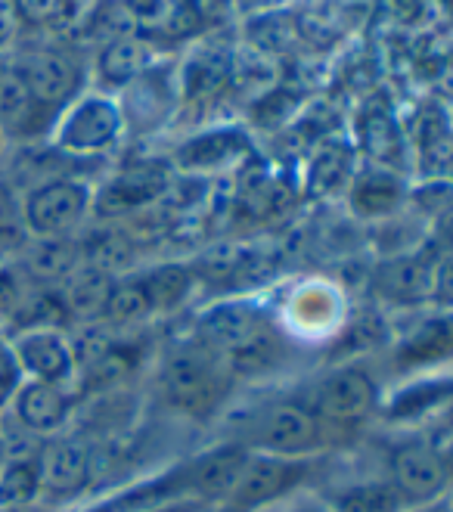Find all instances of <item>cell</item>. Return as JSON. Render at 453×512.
<instances>
[{
    "label": "cell",
    "mask_w": 453,
    "mask_h": 512,
    "mask_svg": "<svg viewBox=\"0 0 453 512\" xmlns=\"http://www.w3.org/2000/svg\"><path fill=\"white\" fill-rule=\"evenodd\" d=\"M438 255L441 252L432 243H422L398 255H382L376 264H370L367 289L379 301V308L404 314L429 311Z\"/></svg>",
    "instance_id": "obj_7"
},
{
    "label": "cell",
    "mask_w": 453,
    "mask_h": 512,
    "mask_svg": "<svg viewBox=\"0 0 453 512\" xmlns=\"http://www.w3.org/2000/svg\"><path fill=\"white\" fill-rule=\"evenodd\" d=\"M28 243H32V233L22 212V190L4 180L0 184V258L16 261Z\"/></svg>",
    "instance_id": "obj_31"
},
{
    "label": "cell",
    "mask_w": 453,
    "mask_h": 512,
    "mask_svg": "<svg viewBox=\"0 0 453 512\" xmlns=\"http://www.w3.org/2000/svg\"><path fill=\"white\" fill-rule=\"evenodd\" d=\"M298 38V22L289 19L286 13H267L261 19L252 22L249 41L255 47V53H283L295 44Z\"/></svg>",
    "instance_id": "obj_33"
},
{
    "label": "cell",
    "mask_w": 453,
    "mask_h": 512,
    "mask_svg": "<svg viewBox=\"0 0 453 512\" xmlns=\"http://www.w3.org/2000/svg\"><path fill=\"white\" fill-rule=\"evenodd\" d=\"M404 512H447V506H444V500H441V503H429V506H410V509H404Z\"/></svg>",
    "instance_id": "obj_40"
},
{
    "label": "cell",
    "mask_w": 453,
    "mask_h": 512,
    "mask_svg": "<svg viewBox=\"0 0 453 512\" xmlns=\"http://www.w3.org/2000/svg\"><path fill=\"white\" fill-rule=\"evenodd\" d=\"M404 131H407L410 153L416 159H422V156H429L435 146H441L453 134V115L447 112V106L441 100L432 97V100L416 106L410 125Z\"/></svg>",
    "instance_id": "obj_29"
},
{
    "label": "cell",
    "mask_w": 453,
    "mask_h": 512,
    "mask_svg": "<svg viewBox=\"0 0 453 512\" xmlns=\"http://www.w3.org/2000/svg\"><path fill=\"white\" fill-rule=\"evenodd\" d=\"M199 512H218V509H199Z\"/></svg>",
    "instance_id": "obj_44"
},
{
    "label": "cell",
    "mask_w": 453,
    "mask_h": 512,
    "mask_svg": "<svg viewBox=\"0 0 453 512\" xmlns=\"http://www.w3.org/2000/svg\"><path fill=\"white\" fill-rule=\"evenodd\" d=\"M354 149L364 156L367 165H382L391 171H407L410 162V143L404 122L395 115L391 103L382 94H373L364 100L354 118Z\"/></svg>",
    "instance_id": "obj_15"
},
{
    "label": "cell",
    "mask_w": 453,
    "mask_h": 512,
    "mask_svg": "<svg viewBox=\"0 0 453 512\" xmlns=\"http://www.w3.org/2000/svg\"><path fill=\"white\" fill-rule=\"evenodd\" d=\"M78 401H81V395L69 385L25 379L13 395L7 413L16 419L19 426H25L32 435L47 441L53 435H63L72 429L75 413H78Z\"/></svg>",
    "instance_id": "obj_17"
},
{
    "label": "cell",
    "mask_w": 453,
    "mask_h": 512,
    "mask_svg": "<svg viewBox=\"0 0 453 512\" xmlns=\"http://www.w3.org/2000/svg\"><path fill=\"white\" fill-rule=\"evenodd\" d=\"M388 348L398 373H444V367L453 364V311H432L419 317Z\"/></svg>",
    "instance_id": "obj_16"
},
{
    "label": "cell",
    "mask_w": 453,
    "mask_h": 512,
    "mask_svg": "<svg viewBox=\"0 0 453 512\" xmlns=\"http://www.w3.org/2000/svg\"><path fill=\"white\" fill-rule=\"evenodd\" d=\"M0 333H7V329H4V323H0Z\"/></svg>",
    "instance_id": "obj_45"
},
{
    "label": "cell",
    "mask_w": 453,
    "mask_h": 512,
    "mask_svg": "<svg viewBox=\"0 0 453 512\" xmlns=\"http://www.w3.org/2000/svg\"><path fill=\"white\" fill-rule=\"evenodd\" d=\"M432 311H453V246L444 249L435 261Z\"/></svg>",
    "instance_id": "obj_36"
},
{
    "label": "cell",
    "mask_w": 453,
    "mask_h": 512,
    "mask_svg": "<svg viewBox=\"0 0 453 512\" xmlns=\"http://www.w3.org/2000/svg\"><path fill=\"white\" fill-rule=\"evenodd\" d=\"M7 339L25 379L69 385L78 391V360H75L69 329L63 326L10 329Z\"/></svg>",
    "instance_id": "obj_14"
},
{
    "label": "cell",
    "mask_w": 453,
    "mask_h": 512,
    "mask_svg": "<svg viewBox=\"0 0 453 512\" xmlns=\"http://www.w3.org/2000/svg\"><path fill=\"white\" fill-rule=\"evenodd\" d=\"M84 261L78 236H32L16 258L19 274L35 289H56Z\"/></svg>",
    "instance_id": "obj_22"
},
{
    "label": "cell",
    "mask_w": 453,
    "mask_h": 512,
    "mask_svg": "<svg viewBox=\"0 0 453 512\" xmlns=\"http://www.w3.org/2000/svg\"><path fill=\"white\" fill-rule=\"evenodd\" d=\"M311 475H314V460H295V457H277V454L252 450L224 509H233V512L274 509L292 500L305 488V481Z\"/></svg>",
    "instance_id": "obj_9"
},
{
    "label": "cell",
    "mask_w": 453,
    "mask_h": 512,
    "mask_svg": "<svg viewBox=\"0 0 453 512\" xmlns=\"http://www.w3.org/2000/svg\"><path fill=\"white\" fill-rule=\"evenodd\" d=\"M385 478L398 491L404 506H429L441 503L450 494V478L441 460V447L429 438L410 435L391 447Z\"/></svg>",
    "instance_id": "obj_11"
},
{
    "label": "cell",
    "mask_w": 453,
    "mask_h": 512,
    "mask_svg": "<svg viewBox=\"0 0 453 512\" xmlns=\"http://www.w3.org/2000/svg\"><path fill=\"white\" fill-rule=\"evenodd\" d=\"M22 382H25V376L16 364L10 339H7V333H0V413L10 407V401H13V395L19 391Z\"/></svg>",
    "instance_id": "obj_35"
},
{
    "label": "cell",
    "mask_w": 453,
    "mask_h": 512,
    "mask_svg": "<svg viewBox=\"0 0 453 512\" xmlns=\"http://www.w3.org/2000/svg\"><path fill=\"white\" fill-rule=\"evenodd\" d=\"M348 317H351V305L345 286L326 277H308L295 283L283 298L280 314H274L277 326L289 336L292 345H323V348L336 342Z\"/></svg>",
    "instance_id": "obj_4"
},
{
    "label": "cell",
    "mask_w": 453,
    "mask_h": 512,
    "mask_svg": "<svg viewBox=\"0 0 453 512\" xmlns=\"http://www.w3.org/2000/svg\"><path fill=\"white\" fill-rule=\"evenodd\" d=\"M0 466H4V454H0Z\"/></svg>",
    "instance_id": "obj_46"
},
{
    "label": "cell",
    "mask_w": 453,
    "mask_h": 512,
    "mask_svg": "<svg viewBox=\"0 0 453 512\" xmlns=\"http://www.w3.org/2000/svg\"><path fill=\"white\" fill-rule=\"evenodd\" d=\"M357 149L342 137H323L314 143L308 171H305V190L314 199H329L348 190L351 177L357 171Z\"/></svg>",
    "instance_id": "obj_24"
},
{
    "label": "cell",
    "mask_w": 453,
    "mask_h": 512,
    "mask_svg": "<svg viewBox=\"0 0 453 512\" xmlns=\"http://www.w3.org/2000/svg\"><path fill=\"white\" fill-rule=\"evenodd\" d=\"M444 506H447V512H453V491H450V494L444 497Z\"/></svg>",
    "instance_id": "obj_42"
},
{
    "label": "cell",
    "mask_w": 453,
    "mask_h": 512,
    "mask_svg": "<svg viewBox=\"0 0 453 512\" xmlns=\"http://www.w3.org/2000/svg\"><path fill=\"white\" fill-rule=\"evenodd\" d=\"M432 87H435V100H441L444 106L453 103V50L438 59L435 75H432Z\"/></svg>",
    "instance_id": "obj_37"
},
{
    "label": "cell",
    "mask_w": 453,
    "mask_h": 512,
    "mask_svg": "<svg viewBox=\"0 0 453 512\" xmlns=\"http://www.w3.org/2000/svg\"><path fill=\"white\" fill-rule=\"evenodd\" d=\"M286 512H332V506H329V500H320V497H314V500H289V509Z\"/></svg>",
    "instance_id": "obj_38"
},
{
    "label": "cell",
    "mask_w": 453,
    "mask_h": 512,
    "mask_svg": "<svg viewBox=\"0 0 453 512\" xmlns=\"http://www.w3.org/2000/svg\"><path fill=\"white\" fill-rule=\"evenodd\" d=\"M10 69L19 75L32 100L53 118L75 94H81V69L75 56L59 47H28L10 53Z\"/></svg>",
    "instance_id": "obj_13"
},
{
    "label": "cell",
    "mask_w": 453,
    "mask_h": 512,
    "mask_svg": "<svg viewBox=\"0 0 453 512\" xmlns=\"http://www.w3.org/2000/svg\"><path fill=\"white\" fill-rule=\"evenodd\" d=\"M0 506H41L38 457L10 460L0 466Z\"/></svg>",
    "instance_id": "obj_32"
},
{
    "label": "cell",
    "mask_w": 453,
    "mask_h": 512,
    "mask_svg": "<svg viewBox=\"0 0 453 512\" xmlns=\"http://www.w3.org/2000/svg\"><path fill=\"white\" fill-rule=\"evenodd\" d=\"M292 348L295 345L289 342V336L274 320L267 329H261L258 336H252L249 342L221 354V360H224L233 385H239V382H264L270 376H277L289 364Z\"/></svg>",
    "instance_id": "obj_21"
},
{
    "label": "cell",
    "mask_w": 453,
    "mask_h": 512,
    "mask_svg": "<svg viewBox=\"0 0 453 512\" xmlns=\"http://www.w3.org/2000/svg\"><path fill=\"white\" fill-rule=\"evenodd\" d=\"M134 274L146 292L153 317H171L177 311H184L199 286L193 261H162V264H149L143 270H134Z\"/></svg>",
    "instance_id": "obj_25"
},
{
    "label": "cell",
    "mask_w": 453,
    "mask_h": 512,
    "mask_svg": "<svg viewBox=\"0 0 453 512\" xmlns=\"http://www.w3.org/2000/svg\"><path fill=\"white\" fill-rule=\"evenodd\" d=\"M38 472H41V503L59 506L78 500L97 481L90 441L75 429L47 438L38 454Z\"/></svg>",
    "instance_id": "obj_12"
},
{
    "label": "cell",
    "mask_w": 453,
    "mask_h": 512,
    "mask_svg": "<svg viewBox=\"0 0 453 512\" xmlns=\"http://www.w3.org/2000/svg\"><path fill=\"white\" fill-rule=\"evenodd\" d=\"M115 277L106 274V270L94 267L81 261L72 274L56 286L59 298H63V308L69 314V323H90V320H100L103 308H106V298L112 289Z\"/></svg>",
    "instance_id": "obj_26"
},
{
    "label": "cell",
    "mask_w": 453,
    "mask_h": 512,
    "mask_svg": "<svg viewBox=\"0 0 453 512\" xmlns=\"http://www.w3.org/2000/svg\"><path fill=\"white\" fill-rule=\"evenodd\" d=\"M236 441H243L249 450H261V454L314 460L329 444V429L305 401L283 398L252 413L249 426L243 429V435H236Z\"/></svg>",
    "instance_id": "obj_5"
},
{
    "label": "cell",
    "mask_w": 453,
    "mask_h": 512,
    "mask_svg": "<svg viewBox=\"0 0 453 512\" xmlns=\"http://www.w3.org/2000/svg\"><path fill=\"white\" fill-rule=\"evenodd\" d=\"M274 323V311L252 295H227L193 314L187 336L218 357L249 342Z\"/></svg>",
    "instance_id": "obj_10"
},
{
    "label": "cell",
    "mask_w": 453,
    "mask_h": 512,
    "mask_svg": "<svg viewBox=\"0 0 453 512\" xmlns=\"http://www.w3.org/2000/svg\"><path fill=\"white\" fill-rule=\"evenodd\" d=\"M168 190L171 171L165 168V162H134L97 190L94 208L106 212V218H122L159 202Z\"/></svg>",
    "instance_id": "obj_18"
},
{
    "label": "cell",
    "mask_w": 453,
    "mask_h": 512,
    "mask_svg": "<svg viewBox=\"0 0 453 512\" xmlns=\"http://www.w3.org/2000/svg\"><path fill=\"white\" fill-rule=\"evenodd\" d=\"M249 454L252 450L243 441L224 438L180 463L165 481V488H171V497H187L211 509H224L246 469Z\"/></svg>",
    "instance_id": "obj_8"
},
{
    "label": "cell",
    "mask_w": 453,
    "mask_h": 512,
    "mask_svg": "<svg viewBox=\"0 0 453 512\" xmlns=\"http://www.w3.org/2000/svg\"><path fill=\"white\" fill-rule=\"evenodd\" d=\"M125 134L128 128L118 97L100 87H84L53 118L47 143L72 159H97L112 153Z\"/></svg>",
    "instance_id": "obj_2"
},
{
    "label": "cell",
    "mask_w": 453,
    "mask_h": 512,
    "mask_svg": "<svg viewBox=\"0 0 453 512\" xmlns=\"http://www.w3.org/2000/svg\"><path fill=\"white\" fill-rule=\"evenodd\" d=\"M100 320L106 326L118 329V333H137V329H143L149 320H156L153 308H149V301H146V292H143V286L137 280V274L115 277Z\"/></svg>",
    "instance_id": "obj_28"
},
{
    "label": "cell",
    "mask_w": 453,
    "mask_h": 512,
    "mask_svg": "<svg viewBox=\"0 0 453 512\" xmlns=\"http://www.w3.org/2000/svg\"><path fill=\"white\" fill-rule=\"evenodd\" d=\"M407 193L410 184L401 171H391L382 165H360L345 190V199L351 215L373 227L379 221L401 215L407 208Z\"/></svg>",
    "instance_id": "obj_19"
},
{
    "label": "cell",
    "mask_w": 453,
    "mask_h": 512,
    "mask_svg": "<svg viewBox=\"0 0 453 512\" xmlns=\"http://www.w3.org/2000/svg\"><path fill=\"white\" fill-rule=\"evenodd\" d=\"M332 512H404V500L391 488L388 478H370L342 488L329 500Z\"/></svg>",
    "instance_id": "obj_30"
},
{
    "label": "cell",
    "mask_w": 453,
    "mask_h": 512,
    "mask_svg": "<svg viewBox=\"0 0 453 512\" xmlns=\"http://www.w3.org/2000/svg\"><path fill=\"white\" fill-rule=\"evenodd\" d=\"M19 190L32 236H78L94 215L97 187L87 177L50 174Z\"/></svg>",
    "instance_id": "obj_6"
},
{
    "label": "cell",
    "mask_w": 453,
    "mask_h": 512,
    "mask_svg": "<svg viewBox=\"0 0 453 512\" xmlns=\"http://www.w3.org/2000/svg\"><path fill=\"white\" fill-rule=\"evenodd\" d=\"M4 146H7V140H4V134H0V153H4Z\"/></svg>",
    "instance_id": "obj_43"
},
{
    "label": "cell",
    "mask_w": 453,
    "mask_h": 512,
    "mask_svg": "<svg viewBox=\"0 0 453 512\" xmlns=\"http://www.w3.org/2000/svg\"><path fill=\"white\" fill-rule=\"evenodd\" d=\"M320 423L332 432H351L370 423L382 410L385 395L382 385L367 360H348V364H329L326 373L311 385L308 398H301Z\"/></svg>",
    "instance_id": "obj_3"
},
{
    "label": "cell",
    "mask_w": 453,
    "mask_h": 512,
    "mask_svg": "<svg viewBox=\"0 0 453 512\" xmlns=\"http://www.w3.org/2000/svg\"><path fill=\"white\" fill-rule=\"evenodd\" d=\"M246 153H249V143L239 131H211L180 146L174 153V165L202 174V171H215L230 162H239Z\"/></svg>",
    "instance_id": "obj_27"
},
{
    "label": "cell",
    "mask_w": 453,
    "mask_h": 512,
    "mask_svg": "<svg viewBox=\"0 0 453 512\" xmlns=\"http://www.w3.org/2000/svg\"><path fill=\"white\" fill-rule=\"evenodd\" d=\"M149 66H156V50L140 35H112L100 44L94 56V78L100 90L106 94H122V90L140 78Z\"/></svg>",
    "instance_id": "obj_23"
},
{
    "label": "cell",
    "mask_w": 453,
    "mask_h": 512,
    "mask_svg": "<svg viewBox=\"0 0 453 512\" xmlns=\"http://www.w3.org/2000/svg\"><path fill=\"white\" fill-rule=\"evenodd\" d=\"M25 292H28V283L19 274L16 261H4V258H0V323H4V329L13 320V314L19 311Z\"/></svg>",
    "instance_id": "obj_34"
},
{
    "label": "cell",
    "mask_w": 453,
    "mask_h": 512,
    "mask_svg": "<svg viewBox=\"0 0 453 512\" xmlns=\"http://www.w3.org/2000/svg\"><path fill=\"white\" fill-rule=\"evenodd\" d=\"M118 97L125 115L128 131H149L171 115V109L180 100L177 90V72H168L162 66H149L140 78H134Z\"/></svg>",
    "instance_id": "obj_20"
},
{
    "label": "cell",
    "mask_w": 453,
    "mask_h": 512,
    "mask_svg": "<svg viewBox=\"0 0 453 512\" xmlns=\"http://www.w3.org/2000/svg\"><path fill=\"white\" fill-rule=\"evenodd\" d=\"M441 460H444V469H447V478H450V491H453V432L441 441Z\"/></svg>",
    "instance_id": "obj_39"
},
{
    "label": "cell",
    "mask_w": 453,
    "mask_h": 512,
    "mask_svg": "<svg viewBox=\"0 0 453 512\" xmlns=\"http://www.w3.org/2000/svg\"><path fill=\"white\" fill-rule=\"evenodd\" d=\"M233 379L224 367V360L184 336L165 348L156 360L153 391L156 401L177 419L190 423H208L227 410Z\"/></svg>",
    "instance_id": "obj_1"
},
{
    "label": "cell",
    "mask_w": 453,
    "mask_h": 512,
    "mask_svg": "<svg viewBox=\"0 0 453 512\" xmlns=\"http://www.w3.org/2000/svg\"><path fill=\"white\" fill-rule=\"evenodd\" d=\"M7 56L10 53H0V78H4V72H7Z\"/></svg>",
    "instance_id": "obj_41"
}]
</instances>
